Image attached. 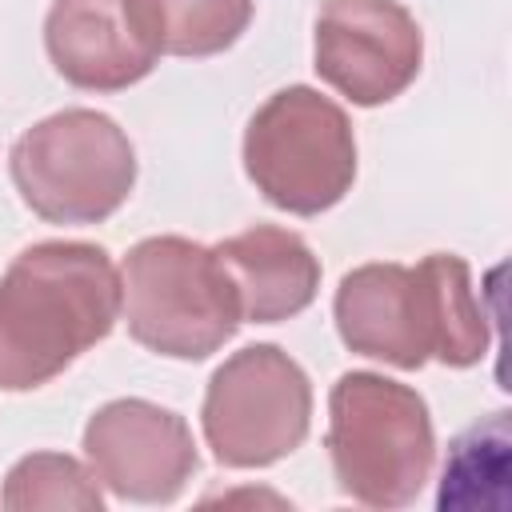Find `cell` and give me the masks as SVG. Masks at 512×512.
Here are the masks:
<instances>
[{"label": "cell", "instance_id": "6da1fadb", "mask_svg": "<svg viewBox=\"0 0 512 512\" xmlns=\"http://www.w3.org/2000/svg\"><path fill=\"white\" fill-rule=\"evenodd\" d=\"M336 332L348 352L416 372L428 360L472 368L488 356V312L456 252L408 264H360L332 296Z\"/></svg>", "mask_w": 512, "mask_h": 512}, {"label": "cell", "instance_id": "7a4b0ae2", "mask_svg": "<svg viewBox=\"0 0 512 512\" xmlns=\"http://www.w3.org/2000/svg\"><path fill=\"white\" fill-rule=\"evenodd\" d=\"M120 320V268L100 244L40 240L0 276V392H32Z\"/></svg>", "mask_w": 512, "mask_h": 512}, {"label": "cell", "instance_id": "3957f363", "mask_svg": "<svg viewBox=\"0 0 512 512\" xmlns=\"http://www.w3.org/2000/svg\"><path fill=\"white\" fill-rule=\"evenodd\" d=\"M324 448L344 496L368 508H408L436 464L428 400L380 372H344L328 392Z\"/></svg>", "mask_w": 512, "mask_h": 512}, {"label": "cell", "instance_id": "277c9868", "mask_svg": "<svg viewBox=\"0 0 512 512\" xmlns=\"http://www.w3.org/2000/svg\"><path fill=\"white\" fill-rule=\"evenodd\" d=\"M128 336L168 360H208L244 324L220 256L188 236H148L120 264Z\"/></svg>", "mask_w": 512, "mask_h": 512}, {"label": "cell", "instance_id": "5b68a950", "mask_svg": "<svg viewBox=\"0 0 512 512\" xmlns=\"http://www.w3.org/2000/svg\"><path fill=\"white\" fill-rule=\"evenodd\" d=\"M244 172L280 212L320 216L336 208L356 180L348 112L308 84L272 92L244 128Z\"/></svg>", "mask_w": 512, "mask_h": 512}, {"label": "cell", "instance_id": "8992f818", "mask_svg": "<svg viewBox=\"0 0 512 512\" xmlns=\"http://www.w3.org/2000/svg\"><path fill=\"white\" fill-rule=\"evenodd\" d=\"M20 200L48 224H100L136 184L128 132L96 108H64L36 120L8 152Z\"/></svg>", "mask_w": 512, "mask_h": 512}, {"label": "cell", "instance_id": "52a82bcc", "mask_svg": "<svg viewBox=\"0 0 512 512\" xmlns=\"http://www.w3.org/2000/svg\"><path fill=\"white\" fill-rule=\"evenodd\" d=\"M200 428L224 468H268L292 456L312 428L308 372L276 344L232 352L204 388Z\"/></svg>", "mask_w": 512, "mask_h": 512}, {"label": "cell", "instance_id": "ba28073f", "mask_svg": "<svg viewBox=\"0 0 512 512\" xmlns=\"http://www.w3.org/2000/svg\"><path fill=\"white\" fill-rule=\"evenodd\" d=\"M316 76L360 108L396 100L424 60V32L396 0H320Z\"/></svg>", "mask_w": 512, "mask_h": 512}, {"label": "cell", "instance_id": "9c48e42d", "mask_svg": "<svg viewBox=\"0 0 512 512\" xmlns=\"http://www.w3.org/2000/svg\"><path fill=\"white\" fill-rule=\"evenodd\" d=\"M84 460L112 496L132 504H172L200 468L188 420L140 396L108 400L88 416Z\"/></svg>", "mask_w": 512, "mask_h": 512}, {"label": "cell", "instance_id": "30bf717a", "mask_svg": "<svg viewBox=\"0 0 512 512\" xmlns=\"http://www.w3.org/2000/svg\"><path fill=\"white\" fill-rule=\"evenodd\" d=\"M44 48L52 68L84 92L132 88L160 60L128 0H52L44 16Z\"/></svg>", "mask_w": 512, "mask_h": 512}, {"label": "cell", "instance_id": "8fae6325", "mask_svg": "<svg viewBox=\"0 0 512 512\" xmlns=\"http://www.w3.org/2000/svg\"><path fill=\"white\" fill-rule=\"evenodd\" d=\"M212 252L220 256L236 288L240 316L248 324L292 320L320 292V260L312 256L300 232H288L276 224H252L212 244Z\"/></svg>", "mask_w": 512, "mask_h": 512}, {"label": "cell", "instance_id": "7c38bea8", "mask_svg": "<svg viewBox=\"0 0 512 512\" xmlns=\"http://www.w3.org/2000/svg\"><path fill=\"white\" fill-rule=\"evenodd\" d=\"M160 56H216L252 24V0H128Z\"/></svg>", "mask_w": 512, "mask_h": 512}, {"label": "cell", "instance_id": "4fadbf2b", "mask_svg": "<svg viewBox=\"0 0 512 512\" xmlns=\"http://www.w3.org/2000/svg\"><path fill=\"white\" fill-rule=\"evenodd\" d=\"M508 500V412H488L448 444L436 508H504Z\"/></svg>", "mask_w": 512, "mask_h": 512}, {"label": "cell", "instance_id": "5bb4252c", "mask_svg": "<svg viewBox=\"0 0 512 512\" xmlns=\"http://www.w3.org/2000/svg\"><path fill=\"white\" fill-rule=\"evenodd\" d=\"M0 504L12 512H36V508H72V512H104L100 480L88 464L64 452H32L20 456L8 476Z\"/></svg>", "mask_w": 512, "mask_h": 512}]
</instances>
